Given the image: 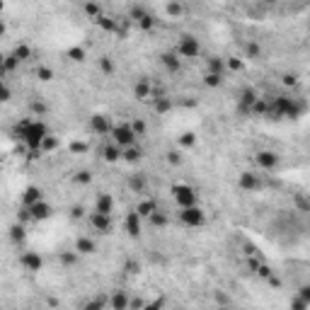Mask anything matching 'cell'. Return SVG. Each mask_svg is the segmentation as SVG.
Segmentation results:
<instances>
[{
    "label": "cell",
    "instance_id": "obj_11",
    "mask_svg": "<svg viewBox=\"0 0 310 310\" xmlns=\"http://www.w3.org/2000/svg\"><path fill=\"white\" fill-rule=\"evenodd\" d=\"M19 267L25 269V272H41V267H44V257L34 252V250H27V252H22L19 257Z\"/></svg>",
    "mask_w": 310,
    "mask_h": 310
},
{
    "label": "cell",
    "instance_id": "obj_20",
    "mask_svg": "<svg viewBox=\"0 0 310 310\" xmlns=\"http://www.w3.org/2000/svg\"><path fill=\"white\" fill-rule=\"evenodd\" d=\"M102 160H104V163H119V160H121V148H119L114 141L104 143V146H102Z\"/></svg>",
    "mask_w": 310,
    "mask_h": 310
},
{
    "label": "cell",
    "instance_id": "obj_17",
    "mask_svg": "<svg viewBox=\"0 0 310 310\" xmlns=\"http://www.w3.org/2000/svg\"><path fill=\"white\" fill-rule=\"evenodd\" d=\"M114 206H117V201H114L112 194L102 192L95 196V211H97V213H109L112 216V213H114Z\"/></svg>",
    "mask_w": 310,
    "mask_h": 310
},
{
    "label": "cell",
    "instance_id": "obj_36",
    "mask_svg": "<svg viewBox=\"0 0 310 310\" xmlns=\"http://www.w3.org/2000/svg\"><path fill=\"white\" fill-rule=\"evenodd\" d=\"M95 25L100 29H104V32H117V19L107 17V15H100V17L95 19Z\"/></svg>",
    "mask_w": 310,
    "mask_h": 310
},
{
    "label": "cell",
    "instance_id": "obj_19",
    "mask_svg": "<svg viewBox=\"0 0 310 310\" xmlns=\"http://www.w3.org/2000/svg\"><path fill=\"white\" fill-rule=\"evenodd\" d=\"M150 87H153V82L146 80V78H141V80L134 82V97L138 102H148L150 100Z\"/></svg>",
    "mask_w": 310,
    "mask_h": 310
},
{
    "label": "cell",
    "instance_id": "obj_48",
    "mask_svg": "<svg viewBox=\"0 0 310 310\" xmlns=\"http://www.w3.org/2000/svg\"><path fill=\"white\" fill-rule=\"evenodd\" d=\"M17 220H19V223H25V226H27L29 220H32V213H29V209H27V206H22V209H19V213H17Z\"/></svg>",
    "mask_w": 310,
    "mask_h": 310
},
{
    "label": "cell",
    "instance_id": "obj_56",
    "mask_svg": "<svg viewBox=\"0 0 310 310\" xmlns=\"http://www.w3.org/2000/svg\"><path fill=\"white\" fill-rule=\"evenodd\" d=\"M3 10H5V3H3V0H0V12H3Z\"/></svg>",
    "mask_w": 310,
    "mask_h": 310
},
{
    "label": "cell",
    "instance_id": "obj_18",
    "mask_svg": "<svg viewBox=\"0 0 310 310\" xmlns=\"http://www.w3.org/2000/svg\"><path fill=\"white\" fill-rule=\"evenodd\" d=\"M41 199H44V189L41 187H37V184L25 187V192H22V206H32V204H37Z\"/></svg>",
    "mask_w": 310,
    "mask_h": 310
},
{
    "label": "cell",
    "instance_id": "obj_47",
    "mask_svg": "<svg viewBox=\"0 0 310 310\" xmlns=\"http://www.w3.org/2000/svg\"><path fill=\"white\" fill-rule=\"evenodd\" d=\"M242 65L245 63H242L240 58H228V61H226V68H228V71H235V73L237 71H242Z\"/></svg>",
    "mask_w": 310,
    "mask_h": 310
},
{
    "label": "cell",
    "instance_id": "obj_13",
    "mask_svg": "<svg viewBox=\"0 0 310 310\" xmlns=\"http://www.w3.org/2000/svg\"><path fill=\"white\" fill-rule=\"evenodd\" d=\"M90 226H92L95 233H100V235H109L112 216H109V213H97V211H92V213H90Z\"/></svg>",
    "mask_w": 310,
    "mask_h": 310
},
{
    "label": "cell",
    "instance_id": "obj_37",
    "mask_svg": "<svg viewBox=\"0 0 310 310\" xmlns=\"http://www.w3.org/2000/svg\"><path fill=\"white\" fill-rule=\"evenodd\" d=\"M34 73H37V78H39L41 82H51V80L56 78V75H54V68H51V65H44V63L37 65V71H34Z\"/></svg>",
    "mask_w": 310,
    "mask_h": 310
},
{
    "label": "cell",
    "instance_id": "obj_6",
    "mask_svg": "<svg viewBox=\"0 0 310 310\" xmlns=\"http://www.w3.org/2000/svg\"><path fill=\"white\" fill-rule=\"evenodd\" d=\"M109 136L119 148H128L138 141V136L134 134V128H131V121H119V124H114Z\"/></svg>",
    "mask_w": 310,
    "mask_h": 310
},
{
    "label": "cell",
    "instance_id": "obj_53",
    "mask_svg": "<svg viewBox=\"0 0 310 310\" xmlns=\"http://www.w3.org/2000/svg\"><path fill=\"white\" fill-rule=\"evenodd\" d=\"M73 150H75V153H85L87 146H85V143H73Z\"/></svg>",
    "mask_w": 310,
    "mask_h": 310
},
{
    "label": "cell",
    "instance_id": "obj_9",
    "mask_svg": "<svg viewBox=\"0 0 310 310\" xmlns=\"http://www.w3.org/2000/svg\"><path fill=\"white\" fill-rule=\"evenodd\" d=\"M237 187L247 194H255L262 189V177L257 172H252V170H245V172H240V177H237Z\"/></svg>",
    "mask_w": 310,
    "mask_h": 310
},
{
    "label": "cell",
    "instance_id": "obj_33",
    "mask_svg": "<svg viewBox=\"0 0 310 310\" xmlns=\"http://www.w3.org/2000/svg\"><path fill=\"white\" fill-rule=\"evenodd\" d=\"M153 109L155 114H167V112L172 109V100L165 95V97H158V100H153Z\"/></svg>",
    "mask_w": 310,
    "mask_h": 310
},
{
    "label": "cell",
    "instance_id": "obj_35",
    "mask_svg": "<svg viewBox=\"0 0 310 310\" xmlns=\"http://www.w3.org/2000/svg\"><path fill=\"white\" fill-rule=\"evenodd\" d=\"M78 259H80V255H78L75 250H65V252H61V264H63L65 269L75 267L78 264Z\"/></svg>",
    "mask_w": 310,
    "mask_h": 310
},
{
    "label": "cell",
    "instance_id": "obj_43",
    "mask_svg": "<svg viewBox=\"0 0 310 310\" xmlns=\"http://www.w3.org/2000/svg\"><path fill=\"white\" fill-rule=\"evenodd\" d=\"M131 128H134V134H136L138 138H143L146 136V131H148L146 119H134V121H131Z\"/></svg>",
    "mask_w": 310,
    "mask_h": 310
},
{
    "label": "cell",
    "instance_id": "obj_38",
    "mask_svg": "<svg viewBox=\"0 0 310 310\" xmlns=\"http://www.w3.org/2000/svg\"><path fill=\"white\" fill-rule=\"evenodd\" d=\"M223 80H226V78H223L220 73H206V75H204V85H206V87H211V90L220 87V85H223Z\"/></svg>",
    "mask_w": 310,
    "mask_h": 310
},
{
    "label": "cell",
    "instance_id": "obj_31",
    "mask_svg": "<svg viewBox=\"0 0 310 310\" xmlns=\"http://www.w3.org/2000/svg\"><path fill=\"white\" fill-rule=\"evenodd\" d=\"M65 56H68V61H73V63H82V61L87 58V51H85V46H71V49L65 51Z\"/></svg>",
    "mask_w": 310,
    "mask_h": 310
},
{
    "label": "cell",
    "instance_id": "obj_25",
    "mask_svg": "<svg viewBox=\"0 0 310 310\" xmlns=\"http://www.w3.org/2000/svg\"><path fill=\"white\" fill-rule=\"evenodd\" d=\"M155 209H158V201H155V199H141V201L136 204V209H134V211H136L138 216H141V218L146 220Z\"/></svg>",
    "mask_w": 310,
    "mask_h": 310
},
{
    "label": "cell",
    "instance_id": "obj_22",
    "mask_svg": "<svg viewBox=\"0 0 310 310\" xmlns=\"http://www.w3.org/2000/svg\"><path fill=\"white\" fill-rule=\"evenodd\" d=\"M8 235H10V240H12L15 245H22V242L27 240V226L17 220V223H12V226L8 228Z\"/></svg>",
    "mask_w": 310,
    "mask_h": 310
},
{
    "label": "cell",
    "instance_id": "obj_46",
    "mask_svg": "<svg viewBox=\"0 0 310 310\" xmlns=\"http://www.w3.org/2000/svg\"><path fill=\"white\" fill-rule=\"evenodd\" d=\"M182 150H167V163L170 165H174V167H177V165H182Z\"/></svg>",
    "mask_w": 310,
    "mask_h": 310
},
{
    "label": "cell",
    "instance_id": "obj_50",
    "mask_svg": "<svg viewBox=\"0 0 310 310\" xmlns=\"http://www.w3.org/2000/svg\"><path fill=\"white\" fill-rule=\"evenodd\" d=\"M298 296H301V298H303L305 303H310V289H308V286H301V291H298Z\"/></svg>",
    "mask_w": 310,
    "mask_h": 310
},
{
    "label": "cell",
    "instance_id": "obj_14",
    "mask_svg": "<svg viewBox=\"0 0 310 310\" xmlns=\"http://www.w3.org/2000/svg\"><path fill=\"white\" fill-rule=\"evenodd\" d=\"M73 250L80 257H90L97 252V242H95V237H90V235H78L73 242Z\"/></svg>",
    "mask_w": 310,
    "mask_h": 310
},
{
    "label": "cell",
    "instance_id": "obj_26",
    "mask_svg": "<svg viewBox=\"0 0 310 310\" xmlns=\"http://www.w3.org/2000/svg\"><path fill=\"white\" fill-rule=\"evenodd\" d=\"M128 296L124 291H114L109 296V308H114V310H126L128 308Z\"/></svg>",
    "mask_w": 310,
    "mask_h": 310
},
{
    "label": "cell",
    "instance_id": "obj_49",
    "mask_svg": "<svg viewBox=\"0 0 310 310\" xmlns=\"http://www.w3.org/2000/svg\"><path fill=\"white\" fill-rule=\"evenodd\" d=\"M126 272H128V274H138V272H141V264H138V262H128V264H126Z\"/></svg>",
    "mask_w": 310,
    "mask_h": 310
},
{
    "label": "cell",
    "instance_id": "obj_54",
    "mask_svg": "<svg viewBox=\"0 0 310 310\" xmlns=\"http://www.w3.org/2000/svg\"><path fill=\"white\" fill-rule=\"evenodd\" d=\"M5 34H8V25L0 19V37H5Z\"/></svg>",
    "mask_w": 310,
    "mask_h": 310
},
{
    "label": "cell",
    "instance_id": "obj_24",
    "mask_svg": "<svg viewBox=\"0 0 310 310\" xmlns=\"http://www.w3.org/2000/svg\"><path fill=\"white\" fill-rule=\"evenodd\" d=\"M259 95H257V90H252V87H245V90L240 92V112L242 114H250V107H252V102L257 100Z\"/></svg>",
    "mask_w": 310,
    "mask_h": 310
},
{
    "label": "cell",
    "instance_id": "obj_32",
    "mask_svg": "<svg viewBox=\"0 0 310 310\" xmlns=\"http://www.w3.org/2000/svg\"><path fill=\"white\" fill-rule=\"evenodd\" d=\"M82 10H85V15L95 22V19L102 15V8H100V3L97 0H85V5H82Z\"/></svg>",
    "mask_w": 310,
    "mask_h": 310
},
{
    "label": "cell",
    "instance_id": "obj_34",
    "mask_svg": "<svg viewBox=\"0 0 310 310\" xmlns=\"http://www.w3.org/2000/svg\"><path fill=\"white\" fill-rule=\"evenodd\" d=\"M97 65H100V71L104 75H112L117 71V63L112 61V56H100V58H97Z\"/></svg>",
    "mask_w": 310,
    "mask_h": 310
},
{
    "label": "cell",
    "instance_id": "obj_45",
    "mask_svg": "<svg viewBox=\"0 0 310 310\" xmlns=\"http://www.w3.org/2000/svg\"><path fill=\"white\" fill-rule=\"evenodd\" d=\"M46 112H49L46 102H41V100H34V102H32V114H34V117H46Z\"/></svg>",
    "mask_w": 310,
    "mask_h": 310
},
{
    "label": "cell",
    "instance_id": "obj_39",
    "mask_svg": "<svg viewBox=\"0 0 310 310\" xmlns=\"http://www.w3.org/2000/svg\"><path fill=\"white\" fill-rule=\"evenodd\" d=\"M56 148H58V136H51V134H49V136L41 141V148H39V150L44 155V153H54Z\"/></svg>",
    "mask_w": 310,
    "mask_h": 310
},
{
    "label": "cell",
    "instance_id": "obj_28",
    "mask_svg": "<svg viewBox=\"0 0 310 310\" xmlns=\"http://www.w3.org/2000/svg\"><path fill=\"white\" fill-rule=\"evenodd\" d=\"M12 56L17 58L19 63H25V61H32L34 58V51H32V46L29 44H17L12 49Z\"/></svg>",
    "mask_w": 310,
    "mask_h": 310
},
{
    "label": "cell",
    "instance_id": "obj_55",
    "mask_svg": "<svg viewBox=\"0 0 310 310\" xmlns=\"http://www.w3.org/2000/svg\"><path fill=\"white\" fill-rule=\"evenodd\" d=\"M267 5H274V3H279V0H264Z\"/></svg>",
    "mask_w": 310,
    "mask_h": 310
},
{
    "label": "cell",
    "instance_id": "obj_52",
    "mask_svg": "<svg viewBox=\"0 0 310 310\" xmlns=\"http://www.w3.org/2000/svg\"><path fill=\"white\" fill-rule=\"evenodd\" d=\"M296 82H298V80H296V75H283V85H291V87H293Z\"/></svg>",
    "mask_w": 310,
    "mask_h": 310
},
{
    "label": "cell",
    "instance_id": "obj_29",
    "mask_svg": "<svg viewBox=\"0 0 310 310\" xmlns=\"http://www.w3.org/2000/svg\"><path fill=\"white\" fill-rule=\"evenodd\" d=\"M206 73L226 75V61H223V58H218V56H211L209 61H206Z\"/></svg>",
    "mask_w": 310,
    "mask_h": 310
},
{
    "label": "cell",
    "instance_id": "obj_30",
    "mask_svg": "<svg viewBox=\"0 0 310 310\" xmlns=\"http://www.w3.org/2000/svg\"><path fill=\"white\" fill-rule=\"evenodd\" d=\"M165 12H167V17H182L184 15V3L182 0H170L167 5H165Z\"/></svg>",
    "mask_w": 310,
    "mask_h": 310
},
{
    "label": "cell",
    "instance_id": "obj_44",
    "mask_svg": "<svg viewBox=\"0 0 310 310\" xmlns=\"http://www.w3.org/2000/svg\"><path fill=\"white\" fill-rule=\"evenodd\" d=\"M73 182L75 184H90L92 182V172H90V170H80V172H75Z\"/></svg>",
    "mask_w": 310,
    "mask_h": 310
},
{
    "label": "cell",
    "instance_id": "obj_3",
    "mask_svg": "<svg viewBox=\"0 0 310 310\" xmlns=\"http://www.w3.org/2000/svg\"><path fill=\"white\" fill-rule=\"evenodd\" d=\"M180 223L182 226H187V228H204L206 226V211L201 209L199 204H194V206H184V209H180Z\"/></svg>",
    "mask_w": 310,
    "mask_h": 310
},
{
    "label": "cell",
    "instance_id": "obj_27",
    "mask_svg": "<svg viewBox=\"0 0 310 310\" xmlns=\"http://www.w3.org/2000/svg\"><path fill=\"white\" fill-rule=\"evenodd\" d=\"M146 220H148V223H150V226H153V228H165V226L170 223V216H167L165 211L155 209V211H153V213H150V216H148Z\"/></svg>",
    "mask_w": 310,
    "mask_h": 310
},
{
    "label": "cell",
    "instance_id": "obj_5",
    "mask_svg": "<svg viewBox=\"0 0 310 310\" xmlns=\"http://www.w3.org/2000/svg\"><path fill=\"white\" fill-rule=\"evenodd\" d=\"M174 54L180 56V58H187V61H192V58H199L201 56V41L194 34H182L180 41H177V49H174Z\"/></svg>",
    "mask_w": 310,
    "mask_h": 310
},
{
    "label": "cell",
    "instance_id": "obj_10",
    "mask_svg": "<svg viewBox=\"0 0 310 310\" xmlns=\"http://www.w3.org/2000/svg\"><path fill=\"white\" fill-rule=\"evenodd\" d=\"M255 163L259 170H264V172H274L276 167H279V155L274 153V150H257L255 153Z\"/></svg>",
    "mask_w": 310,
    "mask_h": 310
},
{
    "label": "cell",
    "instance_id": "obj_23",
    "mask_svg": "<svg viewBox=\"0 0 310 310\" xmlns=\"http://www.w3.org/2000/svg\"><path fill=\"white\" fill-rule=\"evenodd\" d=\"M128 189L134 194H143L148 189V180H146V174L143 172H136V174H131L128 177Z\"/></svg>",
    "mask_w": 310,
    "mask_h": 310
},
{
    "label": "cell",
    "instance_id": "obj_16",
    "mask_svg": "<svg viewBox=\"0 0 310 310\" xmlns=\"http://www.w3.org/2000/svg\"><path fill=\"white\" fill-rule=\"evenodd\" d=\"M160 63H163V68L167 71V73H180V71H182V58L174 54V51H165V54H160Z\"/></svg>",
    "mask_w": 310,
    "mask_h": 310
},
{
    "label": "cell",
    "instance_id": "obj_21",
    "mask_svg": "<svg viewBox=\"0 0 310 310\" xmlns=\"http://www.w3.org/2000/svg\"><path fill=\"white\" fill-rule=\"evenodd\" d=\"M141 158H143V148L138 146V143H134V146H128V148H121V160L124 163L136 165Z\"/></svg>",
    "mask_w": 310,
    "mask_h": 310
},
{
    "label": "cell",
    "instance_id": "obj_7",
    "mask_svg": "<svg viewBox=\"0 0 310 310\" xmlns=\"http://www.w3.org/2000/svg\"><path fill=\"white\" fill-rule=\"evenodd\" d=\"M131 19H134L143 32H150V29H155V25H158V19H155L143 5H134V8H131Z\"/></svg>",
    "mask_w": 310,
    "mask_h": 310
},
{
    "label": "cell",
    "instance_id": "obj_12",
    "mask_svg": "<svg viewBox=\"0 0 310 310\" xmlns=\"http://www.w3.org/2000/svg\"><path fill=\"white\" fill-rule=\"evenodd\" d=\"M124 230L128 237H141L143 235V218L138 216L136 211H128L126 218H124Z\"/></svg>",
    "mask_w": 310,
    "mask_h": 310
},
{
    "label": "cell",
    "instance_id": "obj_8",
    "mask_svg": "<svg viewBox=\"0 0 310 310\" xmlns=\"http://www.w3.org/2000/svg\"><path fill=\"white\" fill-rule=\"evenodd\" d=\"M112 126H114V124H112L109 114H104V112H95L90 117V131L97 134V136H109Z\"/></svg>",
    "mask_w": 310,
    "mask_h": 310
},
{
    "label": "cell",
    "instance_id": "obj_42",
    "mask_svg": "<svg viewBox=\"0 0 310 310\" xmlns=\"http://www.w3.org/2000/svg\"><path fill=\"white\" fill-rule=\"evenodd\" d=\"M10 100H12V87L5 82V78H0V104H5Z\"/></svg>",
    "mask_w": 310,
    "mask_h": 310
},
{
    "label": "cell",
    "instance_id": "obj_15",
    "mask_svg": "<svg viewBox=\"0 0 310 310\" xmlns=\"http://www.w3.org/2000/svg\"><path fill=\"white\" fill-rule=\"evenodd\" d=\"M27 209H29V213H32V220H49L51 216H54V206H51L46 199L32 204V206H27Z\"/></svg>",
    "mask_w": 310,
    "mask_h": 310
},
{
    "label": "cell",
    "instance_id": "obj_41",
    "mask_svg": "<svg viewBox=\"0 0 310 310\" xmlns=\"http://www.w3.org/2000/svg\"><path fill=\"white\" fill-rule=\"evenodd\" d=\"M262 56V46L257 41H247L245 44V58H259Z\"/></svg>",
    "mask_w": 310,
    "mask_h": 310
},
{
    "label": "cell",
    "instance_id": "obj_40",
    "mask_svg": "<svg viewBox=\"0 0 310 310\" xmlns=\"http://www.w3.org/2000/svg\"><path fill=\"white\" fill-rule=\"evenodd\" d=\"M177 143H180V148H194L196 146V136H194L192 131H184L182 136L177 138Z\"/></svg>",
    "mask_w": 310,
    "mask_h": 310
},
{
    "label": "cell",
    "instance_id": "obj_51",
    "mask_svg": "<svg viewBox=\"0 0 310 310\" xmlns=\"http://www.w3.org/2000/svg\"><path fill=\"white\" fill-rule=\"evenodd\" d=\"M71 216H73V218H82V216H85V209H82V206H73Z\"/></svg>",
    "mask_w": 310,
    "mask_h": 310
},
{
    "label": "cell",
    "instance_id": "obj_57",
    "mask_svg": "<svg viewBox=\"0 0 310 310\" xmlns=\"http://www.w3.org/2000/svg\"><path fill=\"white\" fill-rule=\"evenodd\" d=\"M0 163H3V155H0Z\"/></svg>",
    "mask_w": 310,
    "mask_h": 310
},
{
    "label": "cell",
    "instance_id": "obj_2",
    "mask_svg": "<svg viewBox=\"0 0 310 310\" xmlns=\"http://www.w3.org/2000/svg\"><path fill=\"white\" fill-rule=\"evenodd\" d=\"M303 114H305V104L298 97L279 95V97L269 100V109H267L269 119H298Z\"/></svg>",
    "mask_w": 310,
    "mask_h": 310
},
{
    "label": "cell",
    "instance_id": "obj_1",
    "mask_svg": "<svg viewBox=\"0 0 310 310\" xmlns=\"http://www.w3.org/2000/svg\"><path fill=\"white\" fill-rule=\"evenodd\" d=\"M51 131L46 126L41 119H22L15 124V138H19L27 150H39L41 148V141L49 136Z\"/></svg>",
    "mask_w": 310,
    "mask_h": 310
},
{
    "label": "cell",
    "instance_id": "obj_4",
    "mask_svg": "<svg viewBox=\"0 0 310 310\" xmlns=\"http://www.w3.org/2000/svg\"><path fill=\"white\" fill-rule=\"evenodd\" d=\"M170 194H172L174 204L180 206V209H184V206H194V204H199V194H196V189H194L192 184H172V189H170Z\"/></svg>",
    "mask_w": 310,
    "mask_h": 310
}]
</instances>
